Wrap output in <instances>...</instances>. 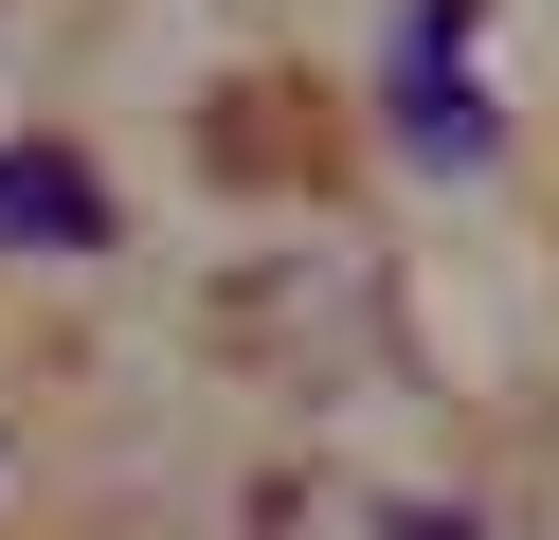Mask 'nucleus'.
I'll use <instances>...</instances> for the list:
<instances>
[{
	"label": "nucleus",
	"instance_id": "2",
	"mask_svg": "<svg viewBox=\"0 0 559 540\" xmlns=\"http://www.w3.org/2000/svg\"><path fill=\"white\" fill-rule=\"evenodd\" d=\"M451 36H469V0H415V55H397V144L415 163H487V91L451 72Z\"/></svg>",
	"mask_w": 559,
	"mask_h": 540
},
{
	"label": "nucleus",
	"instance_id": "1",
	"mask_svg": "<svg viewBox=\"0 0 559 540\" xmlns=\"http://www.w3.org/2000/svg\"><path fill=\"white\" fill-rule=\"evenodd\" d=\"M109 180L73 163V144H0V252H109Z\"/></svg>",
	"mask_w": 559,
	"mask_h": 540
}]
</instances>
